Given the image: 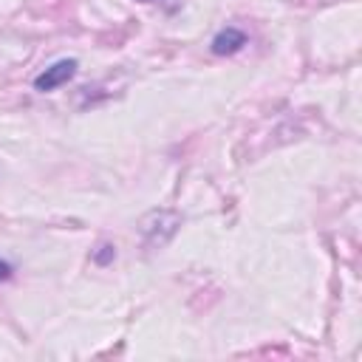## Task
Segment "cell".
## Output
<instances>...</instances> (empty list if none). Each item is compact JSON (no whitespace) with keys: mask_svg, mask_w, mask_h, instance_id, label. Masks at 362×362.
<instances>
[{"mask_svg":"<svg viewBox=\"0 0 362 362\" xmlns=\"http://www.w3.org/2000/svg\"><path fill=\"white\" fill-rule=\"evenodd\" d=\"M76 71H79V62H76L74 57H71V59H57L54 65H48L45 71H40V74L34 76V90L51 93V90H57L59 85H65L68 79H74Z\"/></svg>","mask_w":362,"mask_h":362,"instance_id":"1","label":"cell"},{"mask_svg":"<svg viewBox=\"0 0 362 362\" xmlns=\"http://www.w3.org/2000/svg\"><path fill=\"white\" fill-rule=\"evenodd\" d=\"M246 42H249L246 31H240L238 25H226V28H221V31L212 37L209 51H212L215 57H232V54H238Z\"/></svg>","mask_w":362,"mask_h":362,"instance_id":"2","label":"cell"},{"mask_svg":"<svg viewBox=\"0 0 362 362\" xmlns=\"http://www.w3.org/2000/svg\"><path fill=\"white\" fill-rule=\"evenodd\" d=\"M116 260V246L113 243H99L96 249H93V263L96 266H107V263H113Z\"/></svg>","mask_w":362,"mask_h":362,"instance_id":"3","label":"cell"},{"mask_svg":"<svg viewBox=\"0 0 362 362\" xmlns=\"http://www.w3.org/2000/svg\"><path fill=\"white\" fill-rule=\"evenodd\" d=\"M11 274H14V266L0 257V283H3V280H11Z\"/></svg>","mask_w":362,"mask_h":362,"instance_id":"4","label":"cell"},{"mask_svg":"<svg viewBox=\"0 0 362 362\" xmlns=\"http://www.w3.org/2000/svg\"><path fill=\"white\" fill-rule=\"evenodd\" d=\"M139 3H158V0H139Z\"/></svg>","mask_w":362,"mask_h":362,"instance_id":"5","label":"cell"}]
</instances>
